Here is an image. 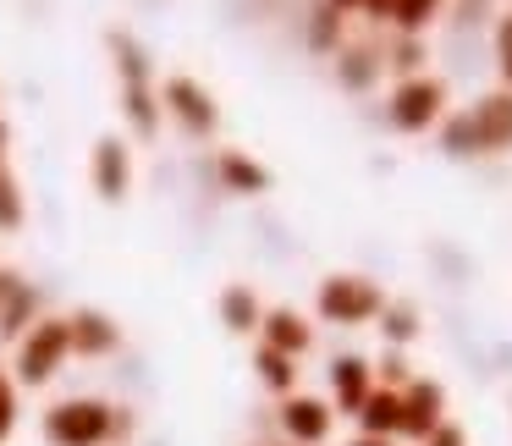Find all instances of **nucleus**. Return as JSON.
Wrapping results in <instances>:
<instances>
[{
    "mask_svg": "<svg viewBox=\"0 0 512 446\" xmlns=\"http://www.w3.org/2000/svg\"><path fill=\"white\" fill-rule=\"evenodd\" d=\"M67 364H72L67 314H39V320L12 342V380H17V391H45Z\"/></svg>",
    "mask_w": 512,
    "mask_h": 446,
    "instance_id": "obj_2",
    "label": "nucleus"
},
{
    "mask_svg": "<svg viewBox=\"0 0 512 446\" xmlns=\"http://www.w3.org/2000/svg\"><path fill=\"white\" fill-rule=\"evenodd\" d=\"M397 380H408V364H402V358L391 353L386 364H380V386H391V391H397Z\"/></svg>",
    "mask_w": 512,
    "mask_h": 446,
    "instance_id": "obj_30",
    "label": "nucleus"
},
{
    "mask_svg": "<svg viewBox=\"0 0 512 446\" xmlns=\"http://www.w3.org/2000/svg\"><path fill=\"white\" fill-rule=\"evenodd\" d=\"M331 386H336V402H342L347 413H358V402L369 397V386H375V369H369L364 358H336Z\"/></svg>",
    "mask_w": 512,
    "mask_h": 446,
    "instance_id": "obj_17",
    "label": "nucleus"
},
{
    "mask_svg": "<svg viewBox=\"0 0 512 446\" xmlns=\"http://www.w3.org/2000/svg\"><path fill=\"white\" fill-rule=\"evenodd\" d=\"M397 424H402V397L391 386H369V397L358 402V430L391 441V435H397Z\"/></svg>",
    "mask_w": 512,
    "mask_h": 446,
    "instance_id": "obj_13",
    "label": "nucleus"
},
{
    "mask_svg": "<svg viewBox=\"0 0 512 446\" xmlns=\"http://www.w3.org/2000/svg\"><path fill=\"white\" fill-rule=\"evenodd\" d=\"M353 446H391V441H380V435H358Z\"/></svg>",
    "mask_w": 512,
    "mask_h": 446,
    "instance_id": "obj_34",
    "label": "nucleus"
},
{
    "mask_svg": "<svg viewBox=\"0 0 512 446\" xmlns=\"http://www.w3.org/2000/svg\"><path fill=\"white\" fill-rule=\"evenodd\" d=\"M468 116H474V133H479V149H485V155L512 149V89L485 94V100H479Z\"/></svg>",
    "mask_w": 512,
    "mask_h": 446,
    "instance_id": "obj_11",
    "label": "nucleus"
},
{
    "mask_svg": "<svg viewBox=\"0 0 512 446\" xmlns=\"http://www.w3.org/2000/svg\"><path fill=\"white\" fill-rule=\"evenodd\" d=\"M254 369L276 397H292V391H298V358L276 353V347H254Z\"/></svg>",
    "mask_w": 512,
    "mask_h": 446,
    "instance_id": "obj_19",
    "label": "nucleus"
},
{
    "mask_svg": "<svg viewBox=\"0 0 512 446\" xmlns=\"http://www.w3.org/2000/svg\"><path fill=\"white\" fill-rule=\"evenodd\" d=\"M380 309H386V292L369 276H331L320 287V314L336 325H369Z\"/></svg>",
    "mask_w": 512,
    "mask_h": 446,
    "instance_id": "obj_4",
    "label": "nucleus"
},
{
    "mask_svg": "<svg viewBox=\"0 0 512 446\" xmlns=\"http://www.w3.org/2000/svg\"><path fill=\"white\" fill-rule=\"evenodd\" d=\"M441 6L446 0H397V6H391V28H397L402 39H424V28L441 17Z\"/></svg>",
    "mask_w": 512,
    "mask_h": 446,
    "instance_id": "obj_20",
    "label": "nucleus"
},
{
    "mask_svg": "<svg viewBox=\"0 0 512 446\" xmlns=\"http://www.w3.org/2000/svg\"><path fill=\"white\" fill-rule=\"evenodd\" d=\"M380 331H386V342H413V336H419V314H413V309H402V303H397V309H380Z\"/></svg>",
    "mask_w": 512,
    "mask_h": 446,
    "instance_id": "obj_25",
    "label": "nucleus"
},
{
    "mask_svg": "<svg viewBox=\"0 0 512 446\" xmlns=\"http://www.w3.org/2000/svg\"><path fill=\"white\" fill-rule=\"evenodd\" d=\"M17 419H23V391H17L12 369H0V446L17 435Z\"/></svg>",
    "mask_w": 512,
    "mask_h": 446,
    "instance_id": "obj_24",
    "label": "nucleus"
},
{
    "mask_svg": "<svg viewBox=\"0 0 512 446\" xmlns=\"http://www.w3.org/2000/svg\"><path fill=\"white\" fill-rule=\"evenodd\" d=\"M446 116V83L430 78V72H419V78H402L397 94H391V127H402V133H424V127H435Z\"/></svg>",
    "mask_w": 512,
    "mask_h": 446,
    "instance_id": "obj_5",
    "label": "nucleus"
},
{
    "mask_svg": "<svg viewBox=\"0 0 512 446\" xmlns=\"http://www.w3.org/2000/svg\"><path fill=\"white\" fill-rule=\"evenodd\" d=\"M116 56V72H122V89H133V83H155V67H149V50L138 45L133 34H111L105 39Z\"/></svg>",
    "mask_w": 512,
    "mask_h": 446,
    "instance_id": "obj_18",
    "label": "nucleus"
},
{
    "mask_svg": "<svg viewBox=\"0 0 512 446\" xmlns=\"http://www.w3.org/2000/svg\"><path fill=\"white\" fill-rule=\"evenodd\" d=\"M0 177H6V149H0Z\"/></svg>",
    "mask_w": 512,
    "mask_h": 446,
    "instance_id": "obj_35",
    "label": "nucleus"
},
{
    "mask_svg": "<svg viewBox=\"0 0 512 446\" xmlns=\"http://www.w3.org/2000/svg\"><path fill=\"white\" fill-rule=\"evenodd\" d=\"M441 144H446V155H485L479 149V133H474V116H446V127H441Z\"/></svg>",
    "mask_w": 512,
    "mask_h": 446,
    "instance_id": "obj_23",
    "label": "nucleus"
},
{
    "mask_svg": "<svg viewBox=\"0 0 512 446\" xmlns=\"http://www.w3.org/2000/svg\"><path fill=\"white\" fill-rule=\"evenodd\" d=\"M17 281H23V276H17V270H0V303L12 298V287H17Z\"/></svg>",
    "mask_w": 512,
    "mask_h": 446,
    "instance_id": "obj_32",
    "label": "nucleus"
},
{
    "mask_svg": "<svg viewBox=\"0 0 512 446\" xmlns=\"http://www.w3.org/2000/svg\"><path fill=\"white\" fill-rule=\"evenodd\" d=\"M67 336H72V358H111L122 347V325L105 309H72Z\"/></svg>",
    "mask_w": 512,
    "mask_h": 446,
    "instance_id": "obj_7",
    "label": "nucleus"
},
{
    "mask_svg": "<svg viewBox=\"0 0 512 446\" xmlns=\"http://www.w3.org/2000/svg\"><path fill=\"white\" fill-rule=\"evenodd\" d=\"M259 347H276V353H287V358H303L314 347V325L303 320L298 309H265V320H259Z\"/></svg>",
    "mask_w": 512,
    "mask_h": 446,
    "instance_id": "obj_10",
    "label": "nucleus"
},
{
    "mask_svg": "<svg viewBox=\"0 0 512 446\" xmlns=\"http://www.w3.org/2000/svg\"><path fill=\"white\" fill-rule=\"evenodd\" d=\"M391 6H397V0H358V12H369L375 23H391Z\"/></svg>",
    "mask_w": 512,
    "mask_h": 446,
    "instance_id": "obj_31",
    "label": "nucleus"
},
{
    "mask_svg": "<svg viewBox=\"0 0 512 446\" xmlns=\"http://www.w3.org/2000/svg\"><path fill=\"white\" fill-rule=\"evenodd\" d=\"M127 430H133L127 408H116V402H105V397H61V402H50L45 419H39V435H45L50 446H111V441H122Z\"/></svg>",
    "mask_w": 512,
    "mask_h": 446,
    "instance_id": "obj_1",
    "label": "nucleus"
},
{
    "mask_svg": "<svg viewBox=\"0 0 512 446\" xmlns=\"http://www.w3.org/2000/svg\"><path fill=\"white\" fill-rule=\"evenodd\" d=\"M89 182H94V193H100L105 204H122L127 193H133V149H127V138L105 133L100 144H94Z\"/></svg>",
    "mask_w": 512,
    "mask_h": 446,
    "instance_id": "obj_6",
    "label": "nucleus"
},
{
    "mask_svg": "<svg viewBox=\"0 0 512 446\" xmlns=\"http://www.w3.org/2000/svg\"><path fill=\"white\" fill-rule=\"evenodd\" d=\"M122 116H127V127H133V138H155L160 122H166L155 83H133V89H122Z\"/></svg>",
    "mask_w": 512,
    "mask_h": 446,
    "instance_id": "obj_16",
    "label": "nucleus"
},
{
    "mask_svg": "<svg viewBox=\"0 0 512 446\" xmlns=\"http://www.w3.org/2000/svg\"><path fill=\"white\" fill-rule=\"evenodd\" d=\"M160 111L171 116V122L182 127L188 138H210L215 127H221V105H215V94L204 89L199 78H188V72H177V78L160 83Z\"/></svg>",
    "mask_w": 512,
    "mask_h": 446,
    "instance_id": "obj_3",
    "label": "nucleus"
},
{
    "mask_svg": "<svg viewBox=\"0 0 512 446\" xmlns=\"http://www.w3.org/2000/svg\"><path fill=\"white\" fill-rule=\"evenodd\" d=\"M419 61H424V45H419V39H402V50H397V61H391V67L408 72V78H419Z\"/></svg>",
    "mask_w": 512,
    "mask_h": 446,
    "instance_id": "obj_28",
    "label": "nucleus"
},
{
    "mask_svg": "<svg viewBox=\"0 0 512 446\" xmlns=\"http://www.w3.org/2000/svg\"><path fill=\"white\" fill-rule=\"evenodd\" d=\"M375 78H380V61L369 56V50H347V56H336V83H342V89L364 94Z\"/></svg>",
    "mask_w": 512,
    "mask_h": 446,
    "instance_id": "obj_21",
    "label": "nucleus"
},
{
    "mask_svg": "<svg viewBox=\"0 0 512 446\" xmlns=\"http://www.w3.org/2000/svg\"><path fill=\"white\" fill-rule=\"evenodd\" d=\"M259 320H265V303H259L254 287H243V281H232V287L221 292V325L232 336H259Z\"/></svg>",
    "mask_w": 512,
    "mask_h": 446,
    "instance_id": "obj_14",
    "label": "nucleus"
},
{
    "mask_svg": "<svg viewBox=\"0 0 512 446\" xmlns=\"http://www.w3.org/2000/svg\"><path fill=\"white\" fill-rule=\"evenodd\" d=\"M331 424H336V413L325 408L320 397H281V430H287V441H298V446H320L325 435H331Z\"/></svg>",
    "mask_w": 512,
    "mask_h": 446,
    "instance_id": "obj_9",
    "label": "nucleus"
},
{
    "mask_svg": "<svg viewBox=\"0 0 512 446\" xmlns=\"http://www.w3.org/2000/svg\"><path fill=\"white\" fill-rule=\"evenodd\" d=\"M331 12H358V0H325Z\"/></svg>",
    "mask_w": 512,
    "mask_h": 446,
    "instance_id": "obj_33",
    "label": "nucleus"
},
{
    "mask_svg": "<svg viewBox=\"0 0 512 446\" xmlns=\"http://www.w3.org/2000/svg\"><path fill=\"white\" fill-rule=\"evenodd\" d=\"M402 397V435H413V441H424V435L435 430V424H446V391L435 386V380H408V391H397Z\"/></svg>",
    "mask_w": 512,
    "mask_h": 446,
    "instance_id": "obj_8",
    "label": "nucleus"
},
{
    "mask_svg": "<svg viewBox=\"0 0 512 446\" xmlns=\"http://www.w3.org/2000/svg\"><path fill=\"white\" fill-rule=\"evenodd\" d=\"M424 446H468V435L457 430V424H435V430L424 435Z\"/></svg>",
    "mask_w": 512,
    "mask_h": 446,
    "instance_id": "obj_29",
    "label": "nucleus"
},
{
    "mask_svg": "<svg viewBox=\"0 0 512 446\" xmlns=\"http://www.w3.org/2000/svg\"><path fill=\"white\" fill-rule=\"evenodd\" d=\"M496 61H501V83L512 89V17L496 23Z\"/></svg>",
    "mask_w": 512,
    "mask_h": 446,
    "instance_id": "obj_27",
    "label": "nucleus"
},
{
    "mask_svg": "<svg viewBox=\"0 0 512 446\" xmlns=\"http://www.w3.org/2000/svg\"><path fill=\"white\" fill-rule=\"evenodd\" d=\"M336 34H342V12H331V6H320V12H314V28H309L314 50H331V45H336Z\"/></svg>",
    "mask_w": 512,
    "mask_h": 446,
    "instance_id": "obj_26",
    "label": "nucleus"
},
{
    "mask_svg": "<svg viewBox=\"0 0 512 446\" xmlns=\"http://www.w3.org/2000/svg\"><path fill=\"white\" fill-rule=\"evenodd\" d=\"M45 314V298H39V287H28V281H17L12 298L0 303V342H17V336L28 331V325Z\"/></svg>",
    "mask_w": 512,
    "mask_h": 446,
    "instance_id": "obj_15",
    "label": "nucleus"
},
{
    "mask_svg": "<svg viewBox=\"0 0 512 446\" xmlns=\"http://www.w3.org/2000/svg\"><path fill=\"white\" fill-rule=\"evenodd\" d=\"M23 221H28V193H23V182L6 171V177H0V232H17Z\"/></svg>",
    "mask_w": 512,
    "mask_h": 446,
    "instance_id": "obj_22",
    "label": "nucleus"
},
{
    "mask_svg": "<svg viewBox=\"0 0 512 446\" xmlns=\"http://www.w3.org/2000/svg\"><path fill=\"white\" fill-rule=\"evenodd\" d=\"M215 177H221V188L237 193V199H259V193H270V171L259 166L254 155H243V149H221V155H215Z\"/></svg>",
    "mask_w": 512,
    "mask_h": 446,
    "instance_id": "obj_12",
    "label": "nucleus"
}]
</instances>
